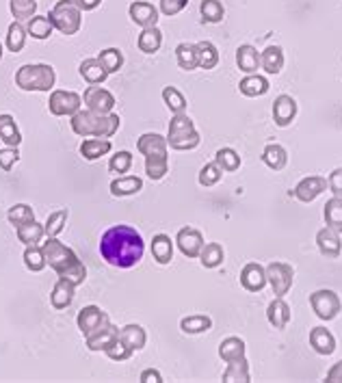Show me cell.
Segmentation results:
<instances>
[{
	"mask_svg": "<svg viewBox=\"0 0 342 383\" xmlns=\"http://www.w3.org/2000/svg\"><path fill=\"white\" fill-rule=\"evenodd\" d=\"M79 74L89 83V85H102L106 81V69L102 67V63L98 59H85L79 65Z\"/></svg>",
	"mask_w": 342,
	"mask_h": 383,
	"instance_id": "4dcf8cb0",
	"label": "cell"
},
{
	"mask_svg": "<svg viewBox=\"0 0 342 383\" xmlns=\"http://www.w3.org/2000/svg\"><path fill=\"white\" fill-rule=\"evenodd\" d=\"M83 109V96H79L76 91H63L56 89L50 94L48 100V111L54 117H72L74 113H79Z\"/></svg>",
	"mask_w": 342,
	"mask_h": 383,
	"instance_id": "9c48e42d",
	"label": "cell"
},
{
	"mask_svg": "<svg viewBox=\"0 0 342 383\" xmlns=\"http://www.w3.org/2000/svg\"><path fill=\"white\" fill-rule=\"evenodd\" d=\"M24 264H26V269L33 271V273L44 271V269L48 267V264H46L44 249H41L39 245H26V249H24Z\"/></svg>",
	"mask_w": 342,
	"mask_h": 383,
	"instance_id": "c3c4849f",
	"label": "cell"
},
{
	"mask_svg": "<svg viewBox=\"0 0 342 383\" xmlns=\"http://www.w3.org/2000/svg\"><path fill=\"white\" fill-rule=\"evenodd\" d=\"M67 217H70V210L63 208V210H54L48 214L44 227H46V237H59L63 232V227L67 223Z\"/></svg>",
	"mask_w": 342,
	"mask_h": 383,
	"instance_id": "bcb514c9",
	"label": "cell"
},
{
	"mask_svg": "<svg viewBox=\"0 0 342 383\" xmlns=\"http://www.w3.org/2000/svg\"><path fill=\"white\" fill-rule=\"evenodd\" d=\"M262 163L268 167V169H273V171H280V169H284L286 167V163H288V154H286V149L280 145V143H268L264 149H262Z\"/></svg>",
	"mask_w": 342,
	"mask_h": 383,
	"instance_id": "7402d4cb",
	"label": "cell"
},
{
	"mask_svg": "<svg viewBox=\"0 0 342 383\" xmlns=\"http://www.w3.org/2000/svg\"><path fill=\"white\" fill-rule=\"evenodd\" d=\"M152 256L159 264H169L173 260V243L167 234H156L152 239Z\"/></svg>",
	"mask_w": 342,
	"mask_h": 383,
	"instance_id": "e575fe53",
	"label": "cell"
},
{
	"mask_svg": "<svg viewBox=\"0 0 342 383\" xmlns=\"http://www.w3.org/2000/svg\"><path fill=\"white\" fill-rule=\"evenodd\" d=\"M323 191H327V180L321 178V176H310V178H303V180L295 186L293 195H295L299 202L310 204V202H314Z\"/></svg>",
	"mask_w": 342,
	"mask_h": 383,
	"instance_id": "ac0fdd59",
	"label": "cell"
},
{
	"mask_svg": "<svg viewBox=\"0 0 342 383\" xmlns=\"http://www.w3.org/2000/svg\"><path fill=\"white\" fill-rule=\"evenodd\" d=\"M327 186L331 189V193H333L336 197H342V167H338V169H333V171L329 174Z\"/></svg>",
	"mask_w": 342,
	"mask_h": 383,
	"instance_id": "680465c9",
	"label": "cell"
},
{
	"mask_svg": "<svg viewBox=\"0 0 342 383\" xmlns=\"http://www.w3.org/2000/svg\"><path fill=\"white\" fill-rule=\"evenodd\" d=\"M211 327H213V321L206 314H193V317H186V319L180 321V329L184 334H191V336L203 334V332H208Z\"/></svg>",
	"mask_w": 342,
	"mask_h": 383,
	"instance_id": "ab89813d",
	"label": "cell"
},
{
	"mask_svg": "<svg viewBox=\"0 0 342 383\" xmlns=\"http://www.w3.org/2000/svg\"><path fill=\"white\" fill-rule=\"evenodd\" d=\"M293 279H295V271L286 262H271L266 267V282L271 284L276 297L288 294V290L293 288Z\"/></svg>",
	"mask_w": 342,
	"mask_h": 383,
	"instance_id": "30bf717a",
	"label": "cell"
},
{
	"mask_svg": "<svg viewBox=\"0 0 342 383\" xmlns=\"http://www.w3.org/2000/svg\"><path fill=\"white\" fill-rule=\"evenodd\" d=\"M161 46H163V33L159 26L144 29L141 35L136 37V48H139L144 54H154L161 50Z\"/></svg>",
	"mask_w": 342,
	"mask_h": 383,
	"instance_id": "f1b7e54d",
	"label": "cell"
},
{
	"mask_svg": "<svg viewBox=\"0 0 342 383\" xmlns=\"http://www.w3.org/2000/svg\"><path fill=\"white\" fill-rule=\"evenodd\" d=\"M0 61H3V44H0Z\"/></svg>",
	"mask_w": 342,
	"mask_h": 383,
	"instance_id": "be15d7a7",
	"label": "cell"
},
{
	"mask_svg": "<svg viewBox=\"0 0 342 383\" xmlns=\"http://www.w3.org/2000/svg\"><path fill=\"white\" fill-rule=\"evenodd\" d=\"M238 91L247 98H258L268 91V81L260 74H247L245 79L238 83Z\"/></svg>",
	"mask_w": 342,
	"mask_h": 383,
	"instance_id": "f546056e",
	"label": "cell"
},
{
	"mask_svg": "<svg viewBox=\"0 0 342 383\" xmlns=\"http://www.w3.org/2000/svg\"><path fill=\"white\" fill-rule=\"evenodd\" d=\"M117 338H119V329L113 325V323H106L104 327H100L98 332H94L91 336H87L85 338V344H87V349L89 351H106V349H111L115 342H117Z\"/></svg>",
	"mask_w": 342,
	"mask_h": 383,
	"instance_id": "e0dca14e",
	"label": "cell"
},
{
	"mask_svg": "<svg viewBox=\"0 0 342 383\" xmlns=\"http://www.w3.org/2000/svg\"><path fill=\"white\" fill-rule=\"evenodd\" d=\"M41 249H44V256H46V264H50V269L59 275V279L72 282L76 288L81 284H85L87 269H85V264L81 262V258L76 256L74 249H70L61 241H56V237H48V241L41 245Z\"/></svg>",
	"mask_w": 342,
	"mask_h": 383,
	"instance_id": "7a4b0ae2",
	"label": "cell"
},
{
	"mask_svg": "<svg viewBox=\"0 0 342 383\" xmlns=\"http://www.w3.org/2000/svg\"><path fill=\"white\" fill-rule=\"evenodd\" d=\"M327 381H329V383H342V359L336 362V364L327 370Z\"/></svg>",
	"mask_w": 342,
	"mask_h": 383,
	"instance_id": "94428289",
	"label": "cell"
},
{
	"mask_svg": "<svg viewBox=\"0 0 342 383\" xmlns=\"http://www.w3.org/2000/svg\"><path fill=\"white\" fill-rule=\"evenodd\" d=\"M136 149L146 156V174L150 180H163L169 171L167 139L156 132H146L136 139Z\"/></svg>",
	"mask_w": 342,
	"mask_h": 383,
	"instance_id": "3957f363",
	"label": "cell"
},
{
	"mask_svg": "<svg viewBox=\"0 0 342 383\" xmlns=\"http://www.w3.org/2000/svg\"><path fill=\"white\" fill-rule=\"evenodd\" d=\"M7 219H9V223H11L14 227H18V225H24V223L35 221V212H33V208H31L29 204H16V206L9 208Z\"/></svg>",
	"mask_w": 342,
	"mask_h": 383,
	"instance_id": "816d5d0a",
	"label": "cell"
},
{
	"mask_svg": "<svg viewBox=\"0 0 342 383\" xmlns=\"http://www.w3.org/2000/svg\"><path fill=\"white\" fill-rule=\"evenodd\" d=\"M74 292H76V286L72 282H67V279H59L50 292V303H52V308L54 310H65V308H70L72 301H74Z\"/></svg>",
	"mask_w": 342,
	"mask_h": 383,
	"instance_id": "44dd1931",
	"label": "cell"
},
{
	"mask_svg": "<svg viewBox=\"0 0 342 383\" xmlns=\"http://www.w3.org/2000/svg\"><path fill=\"white\" fill-rule=\"evenodd\" d=\"M141 383H163V374L154 368H146L139 377Z\"/></svg>",
	"mask_w": 342,
	"mask_h": 383,
	"instance_id": "91938a15",
	"label": "cell"
},
{
	"mask_svg": "<svg viewBox=\"0 0 342 383\" xmlns=\"http://www.w3.org/2000/svg\"><path fill=\"white\" fill-rule=\"evenodd\" d=\"M223 258H226V254L219 243H203V247L199 252V262L203 269H217L223 262Z\"/></svg>",
	"mask_w": 342,
	"mask_h": 383,
	"instance_id": "8d00e7d4",
	"label": "cell"
},
{
	"mask_svg": "<svg viewBox=\"0 0 342 383\" xmlns=\"http://www.w3.org/2000/svg\"><path fill=\"white\" fill-rule=\"evenodd\" d=\"M163 102L167 104V109L178 115V113H186V98L176 89V87H165L163 89Z\"/></svg>",
	"mask_w": 342,
	"mask_h": 383,
	"instance_id": "681fc988",
	"label": "cell"
},
{
	"mask_svg": "<svg viewBox=\"0 0 342 383\" xmlns=\"http://www.w3.org/2000/svg\"><path fill=\"white\" fill-rule=\"evenodd\" d=\"M16 234H18L20 243H24V245H37L46 237V227L41 223H37V219H35L31 223L18 225L16 227Z\"/></svg>",
	"mask_w": 342,
	"mask_h": 383,
	"instance_id": "d6a6232c",
	"label": "cell"
},
{
	"mask_svg": "<svg viewBox=\"0 0 342 383\" xmlns=\"http://www.w3.org/2000/svg\"><path fill=\"white\" fill-rule=\"evenodd\" d=\"M316 247L321 252V256L333 260L342 254V239H340V232L331 229L329 225H325L323 229L316 232Z\"/></svg>",
	"mask_w": 342,
	"mask_h": 383,
	"instance_id": "9a60e30c",
	"label": "cell"
},
{
	"mask_svg": "<svg viewBox=\"0 0 342 383\" xmlns=\"http://www.w3.org/2000/svg\"><path fill=\"white\" fill-rule=\"evenodd\" d=\"M128 16L136 26H141V29L156 26V22H159V9L152 3H148V0H132L128 7Z\"/></svg>",
	"mask_w": 342,
	"mask_h": 383,
	"instance_id": "4fadbf2b",
	"label": "cell"
},
{
	"mask_svg": "<svg viewBox=\"0 0 342 383\" xmlns=\"http://www.w3.org/2000/svg\"><path fill=\"white\" fill-rule=\"evenodd\" d=\"M310 347L318 353V355H331L336 351V338L329 329L325 327H314L310 332Z\"/></svg>",
	"mask_w": 342,
	"mask_h": 383,
	"instance_id": "603a6c76",
	"label": "cell"
},
{
	"mask_svg": "<svg viewBox=\"0 0 342 383\" xmlns=\"http://www.w3.org/2000/svg\"><path fill=\"white\" fill-rule=\"evenodd\" d=\"M130 167H132V154H130V151H126V149L117 151V154L111 156V161H109V171L111 174H128Z\"/></svg>",
	"mask_w": 342,
	"mask_h": 383,
	"instance_id": "f5cc1de1",
	"label": "cell"
},
{
	"mask_svg": "<svg viewBox=\"0 0 342 383\" xmlns=\"http://www.w3.org/2000/svg\"><path fill=\"white\" fill-rule=\"evenodd\" d=\"M83 102H85V109H89L94 113H102V115H109L115 109V96L109 89L98 87V85H91L85 89Z\"/></svg>",
	"mask_w": 342,
	"mask_h": 383,
	"instance_id": "7c38bea8",
	"label": "cell"
},
{
	"mask_svg": "<svg viewBox=\"0 0 342 383\" xmlns=\"http://www.w3.org/2000/svg\"><path fill=\"white\" fill-rule=\"evenodd\" d=\"M106 323H111V319L102 308H98V305H85L76 317V325L85 338L91 336L94 332H98L100 327H104Z\"/></svg>",
	"mask_w": 342,
	"mask_h": 383,
	"instance_id": "8fae6325",
	"label": "cell"
},
{
	"mask_svg": "<svg viewBox=\"0 0 342 383\" xmlns=\"http://www.w3.org/2000/svg\"><path fill=\"white\" fill-rule=\"evenodd\" d=\"M70 126H72V130H74L79 136L111 139L113 134H117V130H119V126H121V119H119L117 113L102 115V113L89 111V109H81L79 113L72 115Z\"/></svg>",
	"mask_w": 342,
	"mask_h": 383,
	"instance_id": "277c9868",
	"label": "cell"
},
{
	"mask_svg": "<svg viewBox=\"0 0 342 383\" xmlns=\"http://www.w3.org/2000/svg\"><path fill=\"white\" fill-rule=\"evenodd\" d=\"M199 48V67L201 69H213L219 63V50L213 41H197Z\"/></svg>",
	"mask_w": 342,
	"mask_h": 383,
	"instance_id": "ee69618b",
	"label": "cell"
},
{
	"mask_svg": "<svg viewBox=\"0 0 342 383\" xmlns=\"http://www.w3.org/2000/svg\"><path fill=\"white\" fill-rule=\"evenodd\" d=\"M0 139H3L9 147H18L22 143V134L18 130V124H16L14 115H9V113L0 115Z\"/></svg>",
	"mask_w": 342,
	"mask_h": 383,
	"instance_id": "836d02e7",
	"label": "cell"
},
{
	"mask_svg": "<svg viewBox=\"0 0 342 383\" xmlns=\"http://www.w3.org/2000/svg\"><path fill=\"white\" fill-rule=\"evenodd\" d=\"M188 5V0H161V14L167 18L178 16L184 7Z\"/></svg>",
	"mask_w": 342,
	"mask_h": 383,
	"instance_id": "6f0895ef",
	"label": "cell"
},
{
	"mask_svg": "<svg viewBox=\"0 0 342 383\" xmlns=\"http://www.w3.org/2000/svg\"><path fill=\"white\" fill-rule=\"evenodd\" d=\"M266 319L276 329H286L293 314H291V305L284 301V297H276L266 308Z\"/></svg>",
	"mask_w": 342,
	"mask_h": 383,
	"instance_id": "d6986e66",
	"label": "cell"
},
{
	"mask_svg": "<svg viewBox=\"0 0 342 383\" xmlns=\"http://www.w3.org/2000/svg\"><path fill=\"white\" fill-rule=\"evenodd\" d=\"M176 245L182 252V256L186 258H199V252L203 247V237L199 229L195 227H182L178 237H176Z\"/></svg>",
	"mask_w": 342,
	"mask_h": 383,
	"instance_id": "5bb4252c",
	"label": "cell"
},
{
	"mask_svg": "<svg viewBox=\"0 0 342 383\" xmlns=\"http://www.w3.org/2000/svg\"><path fill=\"white\" fill-rule=\"evenodd\" d=\"M249 364L245 357L228 362V368L223 372V381L226 383H249Z\"/></svg>",
	"mask_w": 342,
	"mask_h": 383,
	"instance_id": "74e56055",
	"label": "cell"
},
{
	"mask_svg": "<svg viewBox=\"0 0 342 383\" xmlns=\"http://www.w3.org/2000/svg\"><path fill=\"white\" fill-rule=\"evenodd\" d=\"M199 11H201L203 22H211V24L221 22L223 16H226V9H223V3H221V0H201Z\"/></svg>",
	"mask_w": 342,
	"mask_h": 383,
	"instance_id": "f6af8a7d",
	"label": "cell"
},
{
	"mask_svg": "<svg viewBox=\"0 0 342 383\" xmlns=\"http://www.w3.org/2000/svg\"><path fill=\"white\" fill-rule=\"evenodd\" d=\"M54 83L56 74L48 63H29L16 71V85L22 91H50Z\"/></svg>",
	"mask_w": 342,
	"mask_h": 383,
	"instance_id": "5b68a950",
	"label": "cell"
},
{
	"mask_svg": "<svg viewBox=\"0 0 342 383\" xmlns=\"http://www.w3.org/2000/svg\"><path fill=\"white\" fill-rule=\"evenodd\" d=\"M81 11H94L102 5V0H74Z\"/></svg>",
	"mask_w": 342,
	"mask_h": 383,
	"instance_id": "6125c7cd",
	"label": "cell"
},
{
	"mask_svg": "<svg viewBox=\"0 0 342 383\" xmlns=\"http://www.w3.org/2000/svg\"><path fill=\"white\" fill-rule=\"evenodd\" d=\"M215 163H217V167L221 171L232 174V171H236L241 167V156L236 154V149H232V147H221L215 154Z\"/></svg>",
	"mask_w": 342,
	"mask_h": 383,
	"instance_id": "b9f144b4",
	"label": "cell"
},
{
	"mask_svg": "<svg viewBox=\"0 0 342 383\" xmlns=\"http://www.w3.org/2000/svg\"><path fill=\"white\" fill-rule=\"evenodd\" d=\"M323 217H325V223L336 229V232L342 234V197H331L327 204H325V210H323Z\"/></svg>",
	"mask_w": 342,
	"mask_h": 383,
	"instance_id": "f35d334b",
	"label": "cell"
},
{
	"mask_svg": "<svg viewBox=\"0 0 342 383\" xmlns=\"http://www.w3.org/2000/svg\"><path fill=\"white\" fill-rule=\"evenodd\" d=\"M236 65L245 74H256L260 67V52L251 44H243L236 50Z\"/></svg>",
	"mask_w": 342,
	"mask_h": 383,
	"instance_id": "484cf974",
	"label": "cell"
},
{
	"mask_svg": "<svg viewBox=\"0 0 342 383\" xmlns=\"http://www.w3.org/2000/svg\"><path fill=\"white\" fill-rule=\"evenodd\" d=\"M18 161H20V151H18V147H5V149H0V169H3V171L9 174Z\"/></svg>",
	"mask_w": 342,
	"mask_h": 383,
	"instance_id": "9f6ffc18",
	"label": "cell"
},
{
	"mask_svg": "<svg viewBox=\"0 0 342 383\" xmlns=\"http://www.w3.org/2000/svg\"><path fill=\"white\" fill-rule=\"evenodd\" d=\"M245 351H247L245 340H243V338H236V336H230V338H226V340L219 344V357H221L223 362L241 359V357H245Z\"/></svg>",
	"mask_w": 342,
	"mask_h": 383,
	"instance_id": "d590c367",
	"label": "cell"
},
{
	"mask_svg": "<svg viewBox=\"0 0 342 383\" xmlns=\"http://www.w3.org/2000/svg\"><path fill=\"white\" fill-rule=\"evenodd\" d=\"M310 305H312L314 314H316L321 321H333V319L340 314V310H342L340 297H338L333 290H327V288L312 292V294H310Z\"/></svg>",
	"mask_w": 342,
	"mask_h": 383,
	"instance_id": "ba28073f",
	"label": "cell"
},
{
	"mask_svg": "<svg viewBox=\"0 0 342 383\" xmlns=\"http://www.w3.org/2000/svg\"><path fill=\"white\" fill-rule=\"evenodd\" d=\"M52 24H50V20H48V16H33L31 20H29V24H26V33L33 37V39H48L50 35H52Z\"/></svg>",
	"mask_w": 342,
	"mask_h": 383,
	"instance_id": "7bdbcfd3",
	"label": "cell"
},
{
	"mask_svg": "<svg viewBox=\"0 0 342 383\" xmlns=\"http://www.w3.org/2000/svg\"><path fill=\"white\" fill-rule=\"evenodd\" d=\"M146 254L144 237L132 225H113L100 239V256L115 269H132Z\"/></svg>",
	"mask_w": 342,
	"mask_h": 383,
	"instance_id": "6da1fadb",
	"label": "cell"
},
{
	"mask_svg": "<svg viewBox=\"0 0 342 383\" xmlns=\"http://www.w3.org/2000/svg\"><path fill=\"white\" fill-rule=\"evenodd\" d=\"M111 147H113V145H111L109 139H98V136L85 139V141L81 143V156H83L85 161H98V159H102V156L109 154Z\"/></svg>",
	"mask_w": 342,
	"mask_h": 383,
	"instance_id": "cb8c5ba5",
	"label": "cell"
},
{
	"mask_svg": "<svg viewBox=\"0 0 342 383\" xmlns=\"http://www.w3.org/2000/svg\"><path fill=\"white\" fill-rule=\"evenodd\" d=\"M98 61L102 63V67L106 69V74H115L121 69L124 65V54L119 48H106L98 54Z\"/></svg>",
	"mask_w": 342,
	"mask_h": 383,
	"instance_id": "7dc6e473",
	"label": "cell"
},
{
	"mask_svg": "<svg viewBox=\"0 0 342 383\" xmlns=\"http://www.w3.org/2000/svg\"><path fill=\"white\" fill-rule=\"evenodd\" d=\"M119 338H121L132 351H141V349L146 347V342H148L146 329H144L141 325H134V323L121 327V329H119Z\"/></svg>",
	"mask_w": 342,
	"mask_h": 383,
	"instance_id": "1f68e13d",
	"label": "cell"
},
{
	"mask_svg": "<svg viewBox=\"0 0 342 383\" xmlns=\"http://www.w3.org/2000/svg\"><path fill=\"white\" fill-rule=\"evenodd\" d=\"M241 286L247 292H260L266 286V269L260 262H247L241 271Z\"/></svg>",
	"mask_w": 342,
	"mask_h": 383,
	"instance_id": "2e32d148",
	"label": "cell"
},
{
	"mask_svg": "<svg viewBox=\"0 0 342 383\" xmlns=\"http://www.w3.org/2000/svg\"><path fill=\"white\" fill-rule=\"evenodd\" d=\"M26 35H29L26 29L18 20H14L9 24V29H7V48H9V52H14V54L22 52V48L26 44Z\"/></svg>",
	"mask_w": 342,
	"mask_h": 383,
	"instance_id": "60d3db41",
	"label": "cell"
},
{
	"mask_svg": "<svg viewBox=\"0 0 342 383\" xmlns=\"http://www.w3.org/2000/svg\"><path fill=\"white\" fill-rule=\"evenodd\" d=\"M297 117V102L293 96H278L276 102H273V119H276L278 126L286 128L293 119Z\"/></svg>",
	"mask_w": 342,
	"mask_h": 383,
	"instance_id": "ffe728a7",
	"label": "cell"
},
{
	"mask_svg": "<svg viewBox=\"0 0 342 383\" xmlns=\"http://www.w3.org/2000/svg\"><path fill=\"white\" fill-rule=\"evenodd\" d=\"M199 132L193 124V119L186 113H178L169 121V132H167V145L176 151H188L199 145Z\"/></svg>",
	"mask_w": 342,
	"mask_h": 383,
	"instance_id": "8992f818",
	"label": "cell"
},
{
	"mask_svg": "<svg viewBox=\"0 0 342 383\" xmlns=\"http://www.w3.org/2000/svg\"><path fill=\"white\" fill-rule=\"evenodd\" d=\"M176 61L180 69L193 71L199 67V48L197 44H178L176 46Z\"/></svg>",
	"mask_w": 342,
	"mask_h": 383,
	"instance_id": "83f0119b",
	"label": "cell"
},
{
	"mask_svg": "<svg viewBox=\"0 0 342 383\" xmlns=\"http://www.w3.org/2000/svg\"><path fill=\"white\" fill-rule=\"evenodd\" d=\"M144 189V180L136 176H119L111 182V195L113 197H130Z\"/></svg>",
	"mask_w": 342,
	"mask_h": 383,
	"instance_id": "d4e9b609",
	"label": "cell"
},
{
	"mask_svg": "<svg viewBox=\"0 0 342 383\" xmlns=\"http://www.w3.org/2000/svg\"><path fill=\"white\" fill-rule=\"evenodd\" d=\"M48 20L59 33L76 35L81 31V24H83V11L76 7L74 0H59V3L52 7Z\"/></svg>",
	"mask_w": 342,
	"mask_h": 383,
	"instance_id": "52a82bcc",
	"label": "cell"
},
{
	"mask_svg": "<svg viewBox=\"0 0 342 383\" xmlns=\"http://www.w3.org/2000/svg\"><path fill=\"white\" fill-rule=\"evenodd\" d=\"M260 67L266 74H280L284 67V50L280 46H268L264 52H260Z\"/></svg>",
	"mask_w": 342,
	"mask_h": 383,
	"instance_id": "4316f807",
	"label": "cell"
},
{
	"mask_svg": "<svg viewBox=\"0 0 342 383\" xmlns=\"http://www.w3.org/2000/svg\"><path fill=\"white\" fill-rule=\"evenodd\" d=\"M11 14L18 22L31 20L37 14V0H11L9 3Z\"/></svg>",
	"mask_w": 342,
	"mask_h": 383,
	"instance_id": "f907efd6",
	"label": "cell"
},
{
	"mask_svg": "<svg viewBox=\"0 0 342 383\" xmlns=\"http://www.w3.org/2000/svg\"><path fill=\"white\" fill-rule=\"evenodd\" d=\"M221 176H223V171L217 167V163H208V165H203V167H201L197 180H199L201 186H215V184L221 180Z\"/></svg>",
	"mask_w": 342,
	"mask_h": 383,
	"instance_id": "db71d44e",
	"label": "cell"
},
{
	"mask_svg": "<svg viewBox=\"0 0 342 383\" xmlns=\"http://www.w3.org/2000/svg\"><path fill=\"white\" fill-rule=\"evenodd\" d=\"M104 353H106V357H109V359H113V362H126V359H130V357H132V353H134V351H132V349H130V347H128L121 338H117V342H115L111 349H106Z\"/></svg>",
	"mask_w": 342,
	"mask_h": 383,
	"instance_id": "11a10c76",
	"label": "cell"
}]
</instances>
